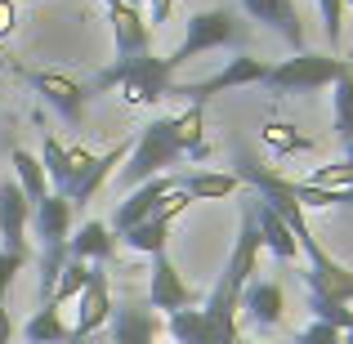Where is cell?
Segmentation results:
<instances>
[{
  "instance_id": "obj_1",
  "label": "cell",
  "mask_w": 353,
  "mask_h": 344,
  "mask_svg": "<svg viewBox=\"0 0 353 344\" xmlns=\"http://www.w3.org/2000/svg\"><path fill=\"white\" fill-rule=\"evenodd\" d=\"M259 250H264V237H259V224L255 215H241V228H237V241H233V255H228L224 273H219L215 291L206 295V344H237V313H241V291L246 282L255 277V264H259Z\"/></svg>"
},
{
  "instance_id": "obj_2",
  "label": "cell",
  "mask_w": 353,
  "mask_h": 344,
  "mask_svg": "<svg viewBox=\"0 0 353 344\" xmlns=\"http://www.w3.org/2000/svg\"><path fill=\"white\" fill-rule=\"evenodd\" d=\"M170 81H174L170 63L157 59V54L148 50V54H139V59H117L112 68H103L85 90H94V94L121 90V99H125L130 108H152V103H161V99L170 94Z\"/></svg>"
},
{
  "instance_id": "obj_3",
  "label": "cell",
  "mask_w": 353,
  "mask_h": 344,
  "mask_svg": "<svg viewBox=\"0 0 353 344\" xmlns=\"http://www.w3.org/2000/svg\"><path fill=\"white\" fill-rule=\"evenodd\" d=\"M179 161H183V148H179V139H174V117H152L139 130L134 148H130L125 165H121V188L130 192V188H139V183L165 174Z\"/></svg>"
},
{
  "instance_id": "obj_4",
  "label": "cell",
  "mask_w": 353,
  "mask_h": 344,
  "mask_svg": "<svg viewBox=\"0 0 353 344\" xmlns=\"http://www.w3.org/2000/svg\"><path fill=\"white\" fill-rule=\"evenodd\" d=\"M237 36H241V23L228 9H201V14H192L188 23H183V41H179L174 54H165V63H170V72H174V68H183V63L201 59V54H210V50L237 45Z\"/></svg>"
},
{
  "instance_id": "obj_5",
  "label": "cell",
  "mask_w": 353,
  "mask_h": 344,
  "mask_svg": "<svg viewBox=\"0 0 353 344\" xmlns=\"http://www.w3.org/2000/svg\"><path fill=\"white\" fill-rule=\"evenodd\" d=\"M345 68H349V59H340V54H309V50H300L295 59L268 68L264 81L277 90V94H309V90L336 85V77Z\"/></svg>"
},
{
  "instance_id": "obj_6",
  "label": "cell",
  "mask_w": 353,
  "mask_h": 344,
  "mask_svg": "<svg viewBox=\"0 0 353 344\" xmlns=\"http://www.w3.org/2000/svg\"><path fill=\"white\" fill-rule=\"evenodd\" d=\"M268 77V63L264 59H250V54H237L228 59L215 77H201V81H170V94L183 99V103H206V99L224 94V90H241V85H259Z\"/></svg>"
},
{
  "instance_id": "obj_7",
  "label": "cell",
  "mask_w": 353,
  "mask_h": 344,
  "mask_svg": "<svg viewBox=\"0 0 353 344\" xmlns=\"http://www.w3.org/2000/svg\"><path fill=\"white\" fill-rule=\"evenodd\" d=\"M201 295L183 282V273L174 268V259L165 250L152 255V273H148V304L161 313H174V309H197Z\"/></svg>"
},
{
  "instance_id": "obj_8",
  "label": "cell",
  "mask_w": 353,
  "mask_h": 344,
  "mask_svg": "<svg viewBox=\"0 0 353 344\" xmlns=\"http://www.w3.org/2000/svg\"><path fill=\"white\" fill-rule=\"evenodd\" d=\"M27 77V85L36 90V94L45 99V103L54 108L68 125H81L85 121V99H90V90L81 85V81H72V77H63V72H23Z\"/></svg>"
},
{
  "instance_id": "obj_9",
  "label": "cell",
  "mask_w": 353,
  "mask_h": 344,
  "mask_svg": "<svg viewBox=\"0 0 353 344\" xmlns=\"http://www.w3.org/2000/svg\"><path fill=\"white\" fill-rule=\"evenodd\" d=\"M130 148H134V139H121V143H112L108 152H99V156H90V165L72 179V188L63 192V197L72 201V210L77 206H85V201H94L99 197V188H103L108 179H112V170L117 165H125V156H130Z\"/></svg>"
},
{
  "instance_id": "obj_10",
  "label": "cell",
  "mask_w": 353,
  "mask_h": 344,
  "mask_svg": "<svg viewBox=\"0 0 353 344\" xmlns=\"http://www.w3.org/2000/svg\"><path fill=\"white\" fill-rule=\"evenodd\" d=\"M27 224H32V201L18 188V179L0 183V237H5V250L32 259V246H27Z\"/></svg>"
},
{
  "instance_id": "obj_11",
  "label": "cell",
  "mask_w": 353,
  "mask_h": 344,
  "mask_svg": "<svg viewBox=\"0 0 353 344\" xmlns=\"http://www.w3.org/2000/svg\"><path fill=\"white\" fill-rule=\"evenodd\" d=\"M170 188H174L170 174H157V179H148V183H139V188H130V192H125V201H121L117 215H112V232L121 237V232H130L134 224L152 219V215H157V206L165 201V192H170Z\"/></svg>"
},
{
  "instance_id": "obj_12",
  "label": "cell",
  "mask_w": 353,
  "mask_h": 344,
  "mask_svg": "<svg viewBox=\"0 0 353 344\" xmlns=\"http://www.w3.org/2000/svg\"><path fill=\"white\" fill-rule=\"evenodd\" d=\"M108 318H112V295H108V277L94 268L90 282H85V291H81V300H77V327H72L77 344L99 336V331L108 327Z\"/></svg>"
},
{
  "instance_id": "obj_13",
  "label": "cell",
  "mask_w": 353,
  "mask_h": 344,
  "mask_svg": "<svg viewBox=\"0 0 353 344\" xmlns=\"http://www.w3.org/2000/svg\"><path fill=\"white\" fill-rule=\"evenodd\" d=\"M241 9H246L255 23L273 27V32L282 36V41L291 45L295 54L304 50V23H300V9H295V0H241Z\"/></svg>"
},
{
  "instance_id": "obj_14",
  "label": "cell",
  "mask_w": 353,
  "mask_h": 344,
  "mask_svg": "<svg viewBox=\"0 0 353 344\" xmlns=\"http://www.w3.org/2000/svg\"><path fill=\"white\" fill-rule=\"evenodd\" d=\"M108 18H112V36H117V59H139V54H148L152 27L139 14V5L117 0V5H108Z\"/></svg>"
},
{
  "instance_id": "obj_15",
  "label": "cell",
  "mask_w": 353,
  "mask_h": 344,
  "mask_svg": "<svg viewBox=\"0 0 353 344\" xmlns=\"http://www.w3.org/2000/svg\"><path fill=\"white\" fill-rule=\"evenodd\" d=\"M157 331H161V322H157L152 304H121L108 318L112 344H157Z\"/></svg>"
},
{
  "instance_id": "obj_16",
  "label": "cell",
  "mask_w": 353,
  "mask_h": 344,
  "mask_svg": "<svg viewBox=\"0 0 353 344\" xmlns=\"http://www.w3.org/2000/svg\"><path fill=\"white\" fill-rule=\"evenodd\" d=\"M32 228L41 237V246H68L72 237V201L63 192H50L45 201L32 206Z\"/></svg>"
},
{
  "instance_id": "obj_17",
  "label": "cell",
  "mask_w": 353,
  "mask_h": 344,
  "mask_svg": "<svg viewBox=\"0 0 353 344\" xmlns=\"http://www.w3.org/2000/svg\"><path fill=\"white\" fill-rule=\"evenodd\" d=\"M90 156H94V152H85V148H63L59 139L50 134V139H45V152H41V165H45V174H50V188L68 192L72 179L90 165Z\"/></svg>"
},
{
  "instance_id": "obj_18",
  "label": "cell",
  "mask_w": 353,
  "mask_h": 344,
  "mask_svg": "<svg viewBox=\"0 0 353 344\" xmlns=\"http://www.w3.org/2000/svg\"><path fill=\"white\" fill-rule=\"evenodd\" d=\"M241 309L250 313L255 327H277L286 313V295L277 282H264V277H250L246 291H241Z\"/></svg>"
},
{
  "instance_id": "obj_19",
  "label": "cell",
  "mask_w": 353,
  "mask_h": 344,
  "mask_svg": "<svg viewBox=\"0 0 353 344\" xmlns=\"http://www.w3.org/2000/svg\"><path fill=\"white\" fill-rule=\"evenodd\" d=\"M250 215H255V224H259V237H264V250H273L277 259H300V241H295V232H291V224H286L282 215H277L268 201H259L255 197V206H250Z\"/></svg>"
},
{
  "instance_id": "obj_20",
  "label": "cell",
  "mask_w": 353,
  "mask_h": 344,
  "mask_svg": "<svg viewBox=\"0 0 353 344\" xmlns=\"http://www.w3.org/2000/svg\"><path fill=\"white\" fill-rule=\"evenodd\" d=\"M112 250H117V232L112 224H103V219H90V224H81L77 232L68 237V255L72 259H112Z\"/></svg>"
},
{
  "instance_id": "obj_21",
  "label": "cell",
  "mask_w": 353,
  "mask_h": 344,
  "mask_svg": "<svg viewBox=\"0 0 353 344\" xmlns=\"http://www.w3.org/2000/svg\"><path fill=\"white\" fill-rule=\"evenodd\" d=\"M174 139H179L183 156L192 161H206L210 156V139H206V103H188L174 117Z\"/></svg>"
},
{
  "instance_id": "obj_22",
  "label": "cell",
  "mask_w": 353,
  "mask_h": 344,
  "mask_svg": "<svg viewBox=\"0 0 353 344\" xmlns=\"http://www.w3.org/2000/svg\"><path fill=\"white\" fill-rule=\"evenodd\" d=\"M23 340L27 344H72L77 336H72V327L63 322V313L54 309V304H41V309L23 322Z\"/></svg>"
},
{
  "instance_id": "obj_23",
  "label": "cell",
  "mask_w": 353,
  "mask_h": 344,
  "mask_svg": "<svg viewBox=\"0 0 353 344\" xmlns=\"http://www.w3.org/2000/svg\"><path fill=\"white\" fill-rule=\"evenodd\" d=\"M9 161H14V179H18V188L27 192V201H45L50 197V174H45V165H41V156H32L27 152V148H14V156H9Z\"/></svg>"
},
{
  "instance_id": "obj_24",
  "label": "cell",
  "mask_w": 353,
  "mask_h": 344,
  "mask_svg": "<svg viewBox=\"0 0 353 344\" xmlns=\"http://www.w3.org/2000/svg\"><path fill=\"white\" fill-rule=\"evenodd\" d=\"M237 174L233 170H197V174H188V179H183V192H188L192 201H224V197H233L237 192Z\"/></svg>"
},
{
  "instance_id": "obj_25",
  "label": "cell",
  "mask_w": 353,
  "mask_h": 344,
  "mask_svg": "<svg viewBox=\"0 0 353 344\" xmlns=\"http://www.w3.org/2000/svg\"><path fill=\"white\" fill-rule=\"evenodd\" d=\"M165 237H170V219L165 215H152V219H143V224H134L130 232H121V241H125L130 250H139V255L165 250Z\"/></svg>"
},
{
  "instance_id": "obj_26",
  "label": "cell",
  "mask_w": 353,
  "mask_h": 344,
  "mask_svg": "<svg viewBox=\"0 0 353 344\" xmlns=\"http://www.w3.org/2000/svg\"><path fill=\"white\" fill-rule=\"evenodd\" d=\"M90 273H94V268H90L85 259H68V264H63V273H59V282H54V295H50L54 309H63L68 300H81V291H85Z\"/></svg>"
},
{
  "instance_id": "obj_27",
  "label": "cell",
  "mask_w": 353,
  "mask_h": 344,
  "mask_svg": "<svg viewBox=\"0 0 353 344\" xmlns=\"http://www.w3.org/2000/svg\"><path fill=\"white\" fill-rule=\"evenodd\" d=\"M259 139H264L268 148H273L277 156H291V152H309L313 139L300 134L295 125H286V121H264V130H259Z\"/></svg>"
},
{
  "instance_id": "obj_28",
  "label": "cell",
  "mask_w": 353,
  "mask_h": 344,
  "mask_svg": "<svg viewBox=\"0 0 353 344\" xmlns=\"http://www.w3.org/2000/svg\"><path fill=\"white\" fill-rule=\"evenodd\" d=\"M336 134H340V143H353V68H345L336 77Z\"/></svg>"
},
{
  "instance_id": "obj_29",
  "label": "cell",
  "mask_w": 353,
  "mask_h": 344,
  "mask_svg": "<svg viewBox=\"0 0 353 344\" xmlns=\"http://www.w3.org/2000/svg\"><path fill=\"white\" fill-rule=\"evenodd\" d=\"M170 336H174V344H206V318H201V309H174Z\"/></svg>"
},
{
  "instance_id": "obj_30",
  "label": "cell",
  "mask_w": 353,
  "mask_h": 344,
  "mask_svg": "<svg viewBox=\"0 0 353 344\" xmlns=\"http://www.w3.org/2000/svg\"><path fill=\"white\" fill-rule=\"evenodd\" d=\"M309 309H313V318H318V322H331L336 331H349L353 327V309H349V304H340V300H327V295H313L309 291Z\"/></svg>"
},
{
  "instance_id": "obj_31",
  "label": "cell",
  "mask_w": 353,
  "mask_h": 344,
  "mask_svg": "<svg viewBox=\"0 0 353 344\" xmlns=\"http://www.w3.org/2000/svg\"><path fill=\"white\" fill-rule=\"evenodd\" d=\"M309 183H318V188H353V161L340 156V161H331V165H318V170L309 174Z\"/></svg>"
},
{
  "instance_id": "obj_32",
  "label": "cell",
  "mask_w": 353,
  "mask_h": 344,
  "mask_svg": "<svg viewBox=\"0 0 353 344\" xmlns=\"http://www.w3.org/2000/svg\"><path fill=\"white\" fill-rule=\"evenodd\" d=\"M318 14H322V32H327L331 45L345 41V0H318Z\"/></svg>"
},
{
  "instance_id": "obj_33",
  "label": "cell",
  "mask_w": 353,
  "mask_h": 344,
  "mask_svg": "<svg viewBox=\"0 0 353 344\" xmlns=\"http://www.w3.org/2000/svg\"><path fill=\"white\" fill-rule=\"evenodd\" d=\"M27 268V255H14V250H5L0 246V304H5V295H9V286H14V277Z\"/></svg>"
},
{
  "instance_id": "obj_34",
  "label": "cell",
  "mask_w": 353,
  "mask_h": 344,
  "mask_svg": "<svg viewBox=\"0 0 353 344\" xmlns=\"http://www.w3.org/2000/svg\"><path fill=\"white\" fill-rule=\"evenodd\" d=\"M295 344H340V331L331 327V322H318V318H313L309 327L300 331V340H295Z\"/></svg>"
},
{
  "instance_id": "obj_35",
  "label": "cell",
  "mask_w": 353,
  "mask_h": 344,
  "mask_svg": "<svg viewBox=\"0 0 353 344\" xmlns=\"http://www.w3.org/2000/svg\"><path fill=\"white\" fill-rule=\"evenodd\" d=\"M148 5H152V23H165L170 9H174V0H148Z\"/></svg>"
},
{
  "instance_id": "obj_36",
  "label": "cell",
  "mask_w": 353,
  "mask_h": 344,
  "mask_svg": "<svg viewBox=\"0 0 353 344\" xmlns=\"http://www.w3.org/2000/svg\"><path fill=\"white\" fill-rule=\"evenodd\" d=\"M9 340H14V322H9L5 304H0V344H9Z\"/></svg>"
},
{
  "instance_id": "obj_37",
  "label": "cell",
  "mask_w": 353,
  "mask_h": 344,
  "mask_svg": "<svg viewBox=\"0 0 353 344\" xmlns=\"http://www.w3.org/2000/svg\"><path fill=\"white\" fill-rule=\"evenodd\" d=\"M340 344H353V327H349V331H340Z\"/></svg>"
},
{
  "instance_id": "obj_38",
  "label": "cell",
  "mask_w": 353,
  "mask_h": 344,
  "mask_svg": "<svg viewBox=\"0 0 353 344\" xmlns=\"http://www.w3.org/2000/svg\"><path fill=\"white\" fill-rule=\"evenodd\" d=\"M237 344H268V340H237Z\"/></svg>"
},
{
  "instance_id": "obj_39",
  "label": "cell",
  "mask_w": 353,
  "mask_h": 344,
  "mask_svg": "<svg viewBox=\"0 0 353 344\" xmlns=\"http://www.w3.org/2000/svg\"><path fill=\"white\" fill-rule=\"evenodd\" d=\"M103 5H117V0H103Z\"/></svg>"
},
{
  "instance_id": "obj_40",
  "label": "cell",
  "mask_w": 353,
  "mask_h": 344,
  "mask_svg": "<svg viewBox=\"0 0 353 344\" xmlns=\"http://www.w3.org/2000/svg\"><path fill=\"white\" fill-rule=\"evenodd\" d=\"M125 5H139V0H125Z\"/></svg>"
},
{
  "instance_id": "obj_41",
  "label": "cell",
  "mask_w": 353,
  "mask_h": 344,
  "mask_svg": "<svg viewBox=\"0 0 353 344\" xmlns=\"http://www.w3.org/2000/svg\"><path fill=\"white\" fill-rule=\"evenodd\" d=\"M345 5H353V0H345Z\"/></svg>"
},
{
  "instance_id": "obj_42",
  "label": "cell",
  "mask_w": 353,
  "mask_h": 344,
  "mask_svg": "<svg viewBox=\"0 0 353 344\" xmlns=\"http://www.w3.org/2000/svg\"><path fill=\"white\" fill-rule=\"evenodd\" d=\"M72 344H77V340H72Z\"/></svg>"
},
{
  "instance_id": "obj_43",
  "label": "cell",
  "mask_w": 353,
  "mask_h": 344,
  "mask_svg": "<svg viewBox=\"0 0 353 344\" xmlns=\"http://www.w3.org/2000/svg\"><path fill=\"white\" fill-rule=\"evenodd\" d=\"M349 68H353V63H349Z\"/></svg>"
}]
</instances>
